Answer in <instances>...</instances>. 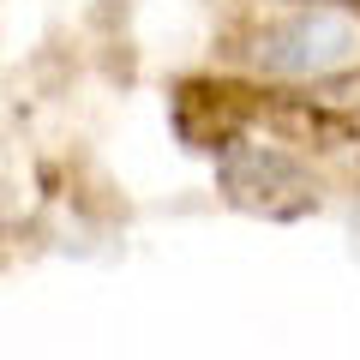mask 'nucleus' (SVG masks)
Instances as JSON below:
<instances>
[{"instance_id": "2", "label": "nucleus", "mask_w": 360, "mask_h": 360, "mask_svg": "<svg viewBox=\"0 0 360 360\" xmlns=\"http://www.w3.org/2000/svg\"><path fill=\"white\" fill-rule=\"evenodd\" d=\"M300 6H330V0H300Z\"/></svg>"}, {"instance_id": "1", "label": "nucleus", "mask_w": 360, "mask_h": 360, "mask_svg": "<svg viewBox=\"0 0 360 360\" xmlns=\"http://www.w3.org/2000/svg\"><path fill=\"white\" fill-rule=\"evenodd\" d=\"M252 60L276 78H330L360 66V18L342 6H300L283 25L258 30Z\"/></svg>"}]
</instances>
